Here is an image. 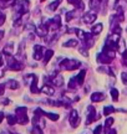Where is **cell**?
<instances>
[{
    "label": "cell",
    "instance_id": "obj_13",
    "mask_svg": "<svg viewBox=\"0 0 127 134\" xmlns=\"http://www.w3.org/2000/svg\"><path fill=\"white\" fill-rule=\"evenodd\" d=\"M105 98H106V96L103 94L102 92H95V93L91 94V100L95 102V103H97V102H102Z\"/></svg>",
    "mask_w": 127,
    "mask_h": 134
},
{
    "label": "cell",
    "instance_id": "obj_37",
    "mask_svg": "<svg viewBox=\"0 0 127 134\" xmlns=\"http://www.w3.org/2000/svg\"><path fill=\"white\" fill-rule=\"evenodd\" d=\"M121 80H122L123 85L127 86V72H122V73H121Z\"/></svg>",
    "mask_w": 127,
    "mask_h": 134
},
{
    "label": "cell",
    "instance_id": "obj_29",
    "mask_svg": "<svg viewBox=\"0 0 127 134\" xmlns=\"http://www.w3.org/2000/svg\"><path fill=\"white\" fill-rule=\"evenodd\" d=\"M78 85H77V81H76V78L73 77V78H71L70 81H68V83H67V87H68V90H75L76 87H77Z\"/></svg>",
    "mask_w": 127,
    "mask_h": 134
},
{
    "label": "cell",
    "instance_id": "obj_2",
    "mask_svg": "<svg viewBox=\"0 0 127 134\" xmlns=\"http://www.w3.org/2000/svg\"><path fill=\"white\" fill-rule=\"evenodd\" d=\"M6 57V63H8V68L13 70V71H21L24 68V63L19 61L16 57H14L13 55H8Z\"/></svg>",
    "mask_w": 127,
    "mask_h": 134
},
{
    "label": "cell",
    "instance_id": "obj_14",
    "mask_svg": "<svg viewBox=\"0 0 127 134\" xmlns=\"http://www.w3.org/2000/svg\"><path fill=\"white\" fill-rule=\"evenodd\" d=\"M19 86H20L19 82L16 81V80H9V81H6V83H5V87L9 88V90H18Z\"/></svg>",
    "mask_w": 127,
    "mask_h": 134
},
{
    "label": "cell",
    "instance_id": "obj_25",
    "mask_svg": "<svg viewBox=\"0 0 127 134\" xmlns=\"http://www.w3.org/2000/svg\"><path fill=\"white\" fill-rule=\"evenodd\" d=\"M60 4H61V0H55V1H52V3L47 6V9H49L50 11H55V10L60 6Z\"/></svg>",
    "mask_w": 127,
    "mask_h": 134
},
{
    "label": "cell",
    "instance_id": "obj_42",
    "mask_svg": "<svg viewBox=\"0 0 127 134\" xmlns=\"http://www.w3.org/2000/svg\"><path fill=\"white\" fill-rule=\"evenodd\" d=\"M108 134H117V132H116V129H110L108 130Z\"/></svg>",
    "mask_w": 127,
    "mask_h": 134
},
{
    "label": "cell",
    "instance_id": "obj_33",
    "mask_svg": "<svg viewBox=\"0 0 127 134\" xmlns=\"http://www.w3.org/2000/svg\"><path fill=\"white\" fill-rule=\"evenodd\" d=\"M31 132H33V134H44L43 133V130L40 129L38 125H34V127H33V129H31Z\"/></svg>",
    "mask_w": 127,
    "mask_h": 134
},
{
    "label": "cell",
    "instance_id": "obj_30",
    "mask_svg": "<svg viewBox=\"0 0 127 134\" xmlns=\"http://www.w3.org/2000/svg\"><path fill=\"white\" fill-rule=\"evenodd\" d=\"M111 97H112V100H118V97H120V93H118V91L116 90V88H112L111 90Z\"/></svg>",
    "mask_w": 127,
    "mask_h": 134
},
{
    "label": "cell",
    "instance_id": "obj_19",
    "mask_svg": "<svg viewBox=\"0 0 127 134\" xmlns=\"http://www.w3.org/2000/svg\"><path fill=\"white\" fill-rule=\"evenodd\" d=\"M13 52H14V45L11 42H9L4 47V50H3V55L8 56V55H13Z\"/></svg>",
    "mask_w": 127,
    "mask_h": 134
},
{
    "label": "cell",
    "instance_id": "obj_18",
    "mask_svg": "<svg viewBox=\"0 0 127 134\" xmlns=\"http://www.w3.org/2000/svg\"><path fill=\"white\" fill-rule=\"evenodd\" d=\"M41 90L38 88V76H35L34 81L31 82V85H30V92L31 93H39Z\"/></svg>",
    "mask_w": 127,
    "mask_h": 134
},
{
    "label": "cell",
    "instance_id": "obj_1",
    "mask_svg": "<svg viewBox=\"0 0 127 134\" xmlns=\"http://www.w3.org/2000/svg\"><path fill=\"white\" fill-rule=\"evenodd\" d=\"M80 67H81V62L73 58H64L59 65L60 70H65V71H75Z\"/></svg>",
    "mask_w": 127,
    "mask_h": 134
},
{
    "label": "cell",
    "instance_id": "obj_3",
    "mask_svg": "<svg viewBox=\"0 0 127 134\" xmlns=\"http://www.w3.org/2000/svg\"><path fill=\"white\" fill-rule=\"evenodd\" d=\"M15 112H16L18 123H20V124H26V123L29 122V117L26 114V112H28V108H26V107H18Z\"/></svg>",
    "mask_w": 127,
    "mask_h": 134
},
{
    "label": "cell",
    "instance_id": "obj_27",
    "mask_svg": "<svg viewBox=\"0 0 127 134\" xmlns=\"http://www.w3.org/2000/svg\"><path fill=\"white\" fill-rule=\"evenodd\" d=\"M78 52L82 55L83 57H88V48L85 46V45H81L78 46Z\"/></svg>",
    "mask_w": 127,
    "mask_h": 134
},
{
    "label": "cell",
    "instance_id": "obj_32",
    "mask_svg": "<svg viewBox=\"0 0 127 134\" xmlns=\"http://www.w3.org/2000/svg\"><path fill=\"white\" fill-rule=\"evenodd\" d=\"M8 122H9V124H15V123H18V118H16V115H13V114H9L8 115Z\"/></svg>",
    "mask_w": 127,
    "mask_h": 134
},
{
    "label": "cell",
    "instance_id": "obj_8",
    "mask_svg": "<svg viewBox=\"0 0 127 134\" xmlns=\"http://www.w3.org/2000/svg\"><path fill=\"white\" fill-rule=\"evenodd\" d=\"M96 60H97L98 63H101V65H108V63L112 62L113 58H111L110 56H108L106 52H100L97 53V56H96Z\"/></svg>",
    "mask_w": 127,
    "mask_h": 134
},
{
    "label": "cell",
    "instance_id": "obj_48",
    "mask_svg": "<svg viewBox=\"0 0 127 134\" xmlns=\"http://www.w3.org/2000/svg\"><path fill=\"white\" fill-rule=\"evenodd\" d=\"M41 1H44V0H41Z\"/></svg>",
    "mask_w": 127,
    "mask_h": 134
},
{
    "label": "cell",
    "instance_id": "obj_47",
    "mask_svg": "<svg viewBox=\"0 0 127 134\" xmlns=\"http://www.w3.org/2000/svg\"><path fill=\"white\" fill-rule=\"evenodd\" d=\"M82 134H87V132H82Z\"/></svg>",
    "mask_w": 127,
    "mask_h": 134
},
{
    "label": "cell",
    "instance_id": "obj_23",
    "mask_svg": "<svg viewBox=\"0 0 127 134\" xmlns=\"http://www.w3.org/2000/svg\"><path fill=\"white\" fill-rule=\"evenodd\" d=\"M77 13H78V10H72V11H68V13H66V21H71L72 19H75L76 16H77Z\"/></svg>",
    "mask_w": 127,
    "mask_h": 134
},
{
    "label": "cell",
    "instance_id": "obj_20",
    "mask_svg": "<svg viewBox=\"0 0 127 134\" xmlns=\"http://www.w3.org/2000/svg\"><path fill=\"white\" fill-rule=\"evenodd\" d=\"M52 56H54V51L52 50H46L44 53V58H43L44 63H49V61L52 58Z\"/></svg>",
    "mask_w": 127,
    "mask_h": 134
},
{
    "label": "cell",
    "instance_id": "obj_34",
    "mask_svg": "<svg viewBox=\"0 0 127 134\" xmlns=\"http://www.w3.org/2000/svg\"><path fill=\"white\" fill-rule=\"evenodd\" d=\"M5 20H6V15H5L3 11H0V26H3V25H4Z\"/></svg>",
    "mask_w": 127,
    "mask_h": 134
},
{
    "label": "cell",
    "instance_id": "obj_24",
    "mask_svg": "<svg viewBox=\"0 0 127 134\" xmlns=\"http://www.w3.org/2000/svg\"><path fill=\"white\" fill-rule=\"evenodd\" d=\"M24 29L26 30V31H29L30 34H36V26H35L34 24H31V23H26Z\"/></svg>",
    "mask_w": 127,
    "mask_h": 134
},
{
    "label": "cell",
    "instance_id": "obj_43",
    "mask_svg": "<svg viewBox=\"0 0 127 134\" xmlns=\"http://www.w3.org/2000/svg\"><path fill=\"white\" fill-rule=\"evenodd\" d=\"M3 37H4V31H3V30H0V40H1Z\"/></svg>",
    "mask_w": 127,
    "mask_h": 134
},
{
    "label": "cell",
    "instance_id": "obj_46",
    "mask_svg": "<svg viewBox=\"0 0 127 134\" xmlns=\"http://www.w3.org/2000/svg\"><path fill=\"white\" fill-rule=\"evenodd\" d=\"M3 76H4V72H3V71H0V78H1Z\"/></svg>",
    "mask_w": 127,
    "mask_h": 134
},
{
    "label": "cell",
    "instance_id": "obj_15",
    "mask_svg": "<svg viewBox=\"0 0 127 134\" xmlns=\"http://www.w3.org/2000/svg\"><path fill=\"white\" fill-rule=\"evenodd\" d=\"M41 92L45 93V94H47V96H54L55 90H54V87L50 86V85H44V87L41 88Z\"/></svg>",
    "mask_w": 127,
    "mask_h": 134
},
{
    "label": "cell",
    "instance_id": "obj_44",
    "mask_svg": "<svg viewBox=\"0 0 127 134\" xmlns=\"http://www.w3.org/2000/svg\"><path fill=\"white\" fill-rule=\"evenodd\" d=\"M3 118H4V113H3V112H0V122L3 120Z\"/></svg>",
    "mask_w": 127,
    "mask_h": 134
},
{
    "label": "cell",
    "instance_id": "obj_31",
    "mask_svg": "<svg viewBox=\"0 0 127 134\" xmlns=\"http://www.w3.org/2000/svg\"><path fill=\"white\" fill-rule=\"evenodd\" d=\"M101 1L102 0H92L91 1V8L95 10H98L100 9V4H101Z\"/></svg>",
    "mask_w": 127,
    "mask_h": 134
},
{
    "label": "cell",
    "instance_id": "obj_4",
    "mask_svg": "<svg viewBox=\"0 0 127 134\" xmlns=\"http://www.w3.org/2000/svg\"><path fill=\"white\" fill-rule=\"evenodd\" d=\"M87 119H86V124L90 125L91 123H93V122H96V120H100V118H101V114H98V113H96V109L93 108V105H88L87 108Z\"/></svg>",
    "mask_w": 127,
    "mask_h": 134
},
{
    "label": "cell",
    "instance_id": "obj_17",
    "mask_svg": "<svg viewBox=\"0 0 127 134\" xmlns=\"http://www.w3.org/2000/svg\"><path fill=\"white\" fill-rule=\"evenodd\" d=\"M103 30V25L102 24H96V25H93L92 27H91V34H92L93 36H96V35H98V34L101 32Z\"/></svg>",
    "mask_w": 127,
    "mask_h": 134
},
{
    "label": "cell",
    "instance_id": "obj_28",
    "mask_svg": "<svg viewBox=\"0 0 127 134\" xmlns=\"http://www.w3.org/2000/svg\"><path fill=\"white\" fill-rule=\"evenodd\" d=\"M115 112H116V109L113 108L112 105H106L103 108V114L105 115H110V114H112V113H115Z\"/></svg>",
    "mask_w": 127,
    "mask_h": 134
},
{
    "label": "cell",
    "instance_id": "obj_40",
    "mask_svg": "<svg viewBox=\"0 0 127 134\" xmlns=\"http://www.w3.org/2000/svg\"><path fill=\"white\" fill-rule=\"evenodd\" d=\"M4 91H5V85H0V96L4 94Z\"/></svg>",
    "mask_w": 127,
    "mask_h": 134
},
{
    "label": "cell",
    "instance_id": "obj_39",
    "mask_svg": "<svg viewBox=\"0 0 127 134\" xmlns=\"http://www.w3.org/2000/svg\"><path fill=\"white\" fill-rule=\"evenodd\" d=\"M1 104H4V105H8L10 103V99H8V98H5V99H3L1 102H0Z\"/></svg>",
    "mask_w": 127,
    "mask_h": 134
},
{
    "label": "cell",
    "instance_id": "obj_11",
    "mask_svg": "<svg viewBox=\"0 0 127 134\" xmlns=\"http://www.w3.org/2000/svg\"><path fill=\"white\" fill-rule=\"evenodd\" d=\"M50 83H52L54 86L56 87H61L64 85V77L61 75H52V76L50 77Z\"/></svg>",
    "mask_w": 127,
    "mask_h": 134
},
{
    "label": "cell",
    "instance_id": "obj_6",
    "mask_svg": "<svg viewBox=\"0 0 127 134\" xmlns=\"http://www.w3.org/2000/svg\"><path fill=\"white\" fill-rule=\"evenodd\" d=\"M68 122H70V125L72 128H76L80 124V117H78V113L76 109H72L68 114Z\"/></svg>",
    "mask_w": 127,
    "mask_h": 134
},
{
    "label": "cell",
    "instance_id": "obj_16",
    "mask_svg": "<svg viewBox=\"0 0 127 134\" xmlns=\"http://www.w3.org/2000/svg\"><path fill=\"white\" fill-rule=\"evenodd\" d=\"M85 77H86V71H85V70H81V71L78 72L77 76L75 77V78H76V81H77V85H78V86H82V85H83Z\"/></svg>",
    "mask_w": 127,
    "mask_h": 134
},
{
    "label": "cell",
    "instance_id": "obj_26",
    "mask_svg": "<svg viewBox=\"0 0 127 134\" xmlns=\"http://www.w3.org/2000/svg\"><path fill=\"white\" fill-rule=\"evenodd\" d=\"M45 117H47L49 119H51L52 122H56V120H59V114H56V113H51V112H45Z\"/></svg>",
    "mask_w": 127,
    "mask_h": 134
},
{
    "label": "cell",
    "instance_id": "obj_45",
    "mask_svg": "<svg viewBox=\"0 0 127 134\" xmlns=\"http://www.w3.org/2000/svg\"><path fill=\"white\" fill-rule=\"evenodd\" d=\"M4 66V61H3V58L0 57V67H3Z\"/></svg>",
    "mask_w": 127,
    "mask_h": 134
},
{
    "label": "cell",
    "instance_id": "obj_22",
    "mask_svg": "<svg viewBox=\"0 0 127 134\" xmlns=\"http://www.w3.org/2000/svg\"><path fill=\"white\" fill-rule=\"evenodd\" d=\"M97 71L98 72H103V73H107V75H110V76H115V73H113V71L108 66H101V67H98L97 68Z\"/></svg>",
    "mask_w": 127,
    "mask_h": 134
},
{
    "label": "cell",
    "instance_id": "obj_35",
    "mask_svg": "<svg viewBox=\"0 0 127 134\" xmlns=\"http://www.w3.org/2000/svg\"><path fill=\"white\" fill-rule=\"evenodd\" d=\"M102 129H103L102 125H97V127L95 128V130H93V134H103Z\"/></svg>",
    "mask_w": 127,
    "mask_h": 134
},
{
    "label": "cell",
    "instance_id": "obj_5",
    "mask_svg": "<svg viewBox=\"0 0 127 134\" xmlns=\"http://www.w3.org/2000/svg\"><path fill=\"white\" fill-rule=\"evenodd\" d=\"M47 26H49L50 30L52 31H56L61 27V19H60V15H55L52 19H50L47 21Z\"/></svg>",
    "mask_w": 127,
    "mask_h": 134
},
{
    "label": "cell",
    "instance_id": "obj_21",
    "mask_svg": "<svg viewBox=\"0 0 127 134\" xmlns=\"http://www.w3.org/2000/svg\"><path fill=\"white\" fill-rule=\"evenodd\" d=\"M62 46L64 47H78V41L75 40V38H71V40L66 41L65 43H62Z\"/></svg>",
    "mask_w": 127,
    "mask_h": 134
},
{
    "label": "cell",
    "instance_id": "obj_41",
    "mask_svg": "<svg viewBox=\"0 0 127 134\" xmlns=\"http://www.w3.org/2000/svg\"><path fill=\"white\" fill-rule=\"evenodd\" d=\"M1 3H4V4H9V3H15V1H13V0H0Z\"/></svg>",
    "mask_w": 127,
    "mask_h": 134
},
{
    "label": "cell",
    "instance_id": "obj_7",
    "mask_svg": "<svg viewBox=\"0 0 127 134\" xmlns=\"http://www.w3.org/2000/svg\"><path fill=\"white\" fill-rule=\"evenodd\" d=\"M44 47L41 46V45H35L34 46V53H33V58H34L35 61H40V60H43L44 58Z\"/></svg>",
    "mask_w": 127,
    "mask_h": 134
},
{
    "label": "cell",
    "instance_id": "obj_9",
    "mask_svg": "<svg viewBox=\"0 0 127 134\" xmlns=\"http://www.w3.org/2000/svg\"><path fill=\"white\" fill-rule=\"evenodd\" d=\"M97 19V14L95 13V11H90V13H86V14H83L82 16V21L85 24H92L95 23Z\"/></svg>",
    "mask_w": 127,
    "mask_h": 134
},
{
    "label": "cell",
    "instance_id": "obj_49",
    "mask_svg": "<svg viewBox=\"0 0 127 134\" xmlns=\"http://www.w3.org/2000/svg\"><path fill=\"white\" fill-rule=\"evenodd\" d=\"M126 31H127V29H126Z\"/></svg>",
    "mask_w": 127,
    "mask_h": 134
},
{
    "label": "cell",
    "instance_id": "obj_38",
    "mask_svg": "<svg viewBox=\"0 0 127 134\" xmlns=\"http://www.w3.org/2000/svg\"><path fill=\"white\" fill-rule=\"evenodd\" d=\"M67 1H68V4H72V5H75V6H76V5H77L81 0H67Z\"/></svg>",
    "mask_w": 127,
    "mask_h": 134
},
{
    "label": "cell",
    "instance_id": "obj_12",
    "mask_svg": "<svg viewBox=\"0 0 127 134\" xmlns=\"http://www.w3.org/2000/svg\"><path fill=\"white\" fill-rule=\"evenodd\" d=\"M82 45H85L87 48H91L93 45H95V38H93V35L91 32L86 34V37H85V40L82 41Z\"/></svg>",
    "mask_w": 127,
    "mask_h": 134
},
{
    "label": "cell",
    "instance_id": "obj_36",
    "mask_svg": "<svg viewBox=\"0 0 127 134\" xmlns=\"http://www.w3.org/2000/svg\"><path fill=\"white\" fill-rule=\"evenodd\" d=\"M111 30H112V34H121V31H122V29L120 27V25H116V26H113Z\"/></svg>",
    "mask_w": 127,
    "mask_h": 134
},
{
    "label": "cell",
    "instance_id": "obj_10",
    "mask_svg": "<svg viewBox=\"0 0 127 134\" xmlns=\"http://www.w3.org/2000/svg\"><path fill=\"white\" fill-rule=\"evenodd\" d=\"M49 30L50 29L47 26V24H41L36 27V35L40 36V37H45V36L49 35Z\"/></svg>",
    "mask_w": 127,
    "mask_h": 134
}]
</instances>
